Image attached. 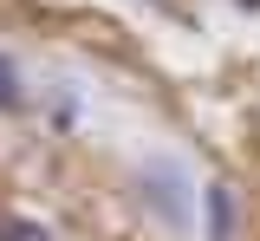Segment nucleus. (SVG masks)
<instances>
[{
    "mask_svg": "<svg viewBox=\"0 0 260 241\" xmlns=\"http://www.w3.org/2000/svg\"><path fill=\"white\" fill-rule=\"evenodd\" d=\"M0 241H7V222H0Z\"/></svg>",
    "mask_w": 260,
    "mask_h": 241,
    "instance_id": "5",
    "label": "nucleus"
},
{
    "mask_svg": "<svg viewBox=\"0 0 260 241\" xmlns=\"http://www.w3.org/2000/svg\"><path fill=\"white\" fill-rule=\"evenodd\" d=\"M202 215H208V241H234V183H208Z\"/></svg>",
    "mask_w": 260,
    "mask_h": 241,
    "instance_id": "2",
    "label": "nucleus"
},
{
    "mask_svg": "<svg viewBox=\"0 0 260 241\" xmlns=\"http://www.w3.org/2000/svg\"><path fill=\"white\" fill-rule=\"evenodd\" d=\"M137 196L156 208L169 228H189V176H182V163H169V157L143 163L137 170Z\"/></svg>",
    "mask_w": 260,
    "mask_h": 241,
    "instance_id": "1",
    "label": "nucleus"
},
{
    "mask_svg": "<svg viewBox=\"0 0 260 241\" xmlns=\"http://www.w3.org/2000/svg\"><path fill=\"white\" fill-rule=\"evenodd\" d=\"M7 241H52L39 222H7Z\"/></svg>",
    "mask_w": 260,
    "mask_h": 241,
    "instance_id": "4",
    "label": "nucleus"
},
{
    "mask_svg": "<svg viewBox=\"0 0 260 241\" xmlns=\"http://www.w3.org/2000/svg\"><path fill=\"white\" fill-rule=\"evenodd\" d=\"M0 111H26V78L7 52H0Z\"/></svg>",
    "mask_w": 260,
    "mask_h": 241,
    "instance_id": "3",
    "label": "nucleus"
},
{
    "mask_svg": "<svg viewBox=\"0 0 260 241\" xmlns=\"http://www.w3.org/2000/svg\"><path fill=\"white\" fill-rule=\"evenodd\" d=\"M241 7H260V0H241Z\"/></svg>",
    "mask_w": 260,
    "mask_h": 241,
    "instance_id": "6",
    "label": "nucleus"
}]
</instances>
